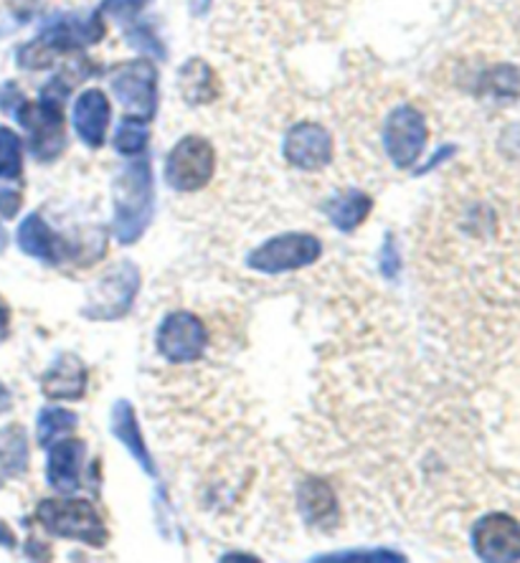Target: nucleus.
Here are the masks:
<instances>
[{
	"label": "nucleus",
	"mask_w": 520,
	"mask_h": 563,
	"mask_svg": "<svg viewBox=\"0 0 520 563\" xmlns=\"http://www.w3.org/2000/svg\"><path fill=\"white\" fill-rule=\"evenodd\" d=\"M316 561H391V563H399V561H407L401 556V553H394V551H345V553H333V556H318Z\"/></svg>",
	"instance_id": "bb28decb"
},
{
	"label": "nucleus",
	"mask_w": 520,
	"mask_h": 563,
	"mask_svg": "<svg viewBox=\"0 0 520 563\" xmlns=\"http://www.w3.org/2000/svg\"><path fill=\"white\" fill-rule=\"evenodd\" d=\"M378 267H381V275L386 279H394L399 275L401 269V254L396 250V236L394 234H386L384 244H381V252H378Z\"/></svg>",
	"instance_id": "a878e982"
},
{
	"label": "nucleus",
	"mask_w": 520,
	"mask_h": 563,
	"mask_svg": "<svg viewBox=\"0 0 520 563\" xmlns=\"http://www.w3.org/2000/svg\"><path fill=\"white\" fill-rule=\"evenodd\" d=\"M23 173V143L11 128L0 125V178L15 180Z\"/></svg>",
	"instance_id": "4be33fe9"
},
{
	"label": "nucleus",
	"mask_w": 520,
	"mask_h": 563,
	"mask_svg": "<svg viewBox=\"0 0 520 563\" xmlns=\"http://www.w3.org/2000/svg\"><path fill=\"white\" fill-rule=\"evenodd\" d=\"M155 345L165 361L170 363H193L203 355L209 345V330L203 320L193 312L176 310L161 322Z\"/></svg>",
	"instance_id": "1a4fd4ad"
},
{
	"label": "nucleus",
	"mask_w": 520,
	"mask_h": 563,
	"mask_svg": "<svg viewBox=\"0 0 520 563\" xmlns=\"http://www.w3.org/2000/svg\"><path fill=\"white\" fill-rule=\"evenodd\" d=\"M283 153L300 170H323L333 161V137L316 122H300L285 135Z\"/></svg>",
	"instance_id": "f8f14e48"
},
{
	"label": "nucleus",
	"mask_w": 520,
	"mask_h": 563,
	"mask_svg": "<svg viewBox=\"0 0 520 563\" xmlns=\"http://www.w3.org/2000/svg\"><path fill=\"white\" fill-rule=\"evenodd\" d=\"M87 457V444L81 439H62L48 450L46 479L56 493H77L81 479V465Z\"/></svg>",
	"instance_id": "4468645a"
},
{
	"label": "nucleus",
	"mask_w": 520,
	"mask_h": 563,
	"mask_svg": "<svg viewBox=\"0 0 520 563\" xmlns=\"http://www.w3.org/2000/svg\"><path fill=\"white\" fill-rule=\"evenodd\" d=\"M302 518L316 528H333L338 523V498L325 479L308 477L297 493Z\"/></svg>",
	"instance_id": "dca6fc26"
},
{
	"label": "nucleus",
	"mask_w": 520,
	"mask_h": 563,
	"mask_svg": "<svg viewBox=\"0 0 520 563\" xmlns=\"http://www.w3.org/2000/svg\"><path fill=\"white\" fill-rule=\"evenodd\" d=\"M8 325H11V312H8V305L0 300V341H5Z\"/></svg>",
	"instance_id": "c756f323"
},
{
	"label": "nucleus",
	"mask_w": 520,
	"mask_h": 563,
	"mask_svg": "<svg viewBox=\"0 0 520 563\" xmlns=\"http://www.w3.org/2000/svg\"><path fill=\"white\" fill-rule=\"evenodd\" d=\"M320 254H323V244L318 236L290 231L257 246L246 256V264L259 275H283V272L310 267L320 260Z\"/></svg>",
	"instance_id": "0eeeda50"
},
{
	"label": "nucleus",
	"mask_w": 520,
	"mask_h": 563,
	"mask_svg": "<svg viewBox=\"0 0 520 563\" xmlns=\"http://www.w3.org/2000/svg\"><path fill=\"white\" fill-rule=\"evenodd\" d=\"M370 209H374V198L363 194L358 188L338 190V194L330 196L323 203V211L330 223H333L338 231H345V234L356 231L361 223L368 219Z\"/></svg>",
	"instance_id": "f3484780"
},
{
	"label": "nucleus",
	"mask_w": 520,
	"mask_h": 563,
	"mask_svg": "<svg viewBox=\"0 0 520 563\" xmlns=\"http://www.w3.org/2000/svg\"><path fill=\"white\" fill-rule=\"evenodd\" d=\"M5 246H8V231L0 227V254L5 252Z\"/></svg>",
	"instance_id": "f704fd0d"
},
{
	"label": "nucleus",
	"mask_w": 520,
	"mask_h": 563,
	"mask_svg": "<svg viewBox=\"0 0 520 563\" xmlns=\"http://www.w3.org/2000/svg\"><path fill=\"white\" fill-rule=\"evenodd\" d=\"M0 545H5V549H15V536L3 520H0Z\"/></svg>",
	"instance_id": "7c9ffc66"
},
{
	"label": "nucleus",
	"mask_w": 520,
	"mask_h": 563,
	"mask_svg": "<svg viewBox=\"0 0 520 563\" xmlns=\"http://www.w3.org/2000/svg\"><path fill=\"white\" fill-rule=\"evenodd\" d=\"M104 21L102 13L89 15H59L41 29L38 38L19 48V64L23 69H46L56 54L77 52L102 41Z\"/></svg>",
	"instance_id": "7ed1b4c3"
},
{
	"label": "nucleus",
	"mask_w": 520,
	"mask_h": 563,
	"mask_svg": "<svg viewBox=\"0 0 520 563\" xmlns=\"http://www.w3.org/2000/svg\"><path fill=\"white\" fill-rule=\"evenodd\" d=\"M473 549L490 563L520 561V523L508 512H488L473 528Z\"/></svg>",
	"instance_id": "9b49d317"
},
{
	"label": "nucleus",
	"mask_w": 520,
	"mask_h": 563,
	"mask_svg": "<svg viewBox=\"0 0 520 563\" xmlns=\"http://www.w3.org/2000/svg\"><path fill=\"white\" fill-rule=\"evenodd\" d=\"M11 407H13L11 391H8V388H5L3 384H0V413H5Z\"/></svg>",
	"instance_id": "473e14b6"
},
{
	"label": "nucleus",
	"mask_w": 520,
	"mask_h": 563,
	"mask_svg": "<svg viewBox=\"0 0 520 563\" xmlns=\"http://www.w3.org/2000/svg\"><path fill=\"white\" fill-rule=\"evenodd\" d=\"M79 424L77 413L69 409H59V407H48L38 413L36 421V439L41 446H52L56 439L62 434L71 432L74 427Z\"/></svg>",
	"instance_id": "412c9836"
},
{
	"label": "nucleus",
	"mask_w": 520,
	"mask_h": 563,
	"mask_svg": "<svg viewBox=\"0 0 520 563\" xmlns=\"http://www.w3.org/2000/svg\"><path fill=\"white\" fill-rule=\"evenodd\" d=\"M23 102H26V97H23L19 85H13V81H8V85L0 89V110L3 112L19 110Z\"/></svg>",
	"instance_id": "cd10ccee"
},
{
	"label": "nucleus",
	"mask_w": 520,
	"mask_h": 563,
	"mask_svg": "<svg viewBox=\"0 0 520 563\" xmlns=\"http://www.w3.org/2000/svg\"><path fill=\"white\" fill-rule=\"evenodd\" d=\"M89 371L85 361L74 353H62L41 378V388L54 401H77L85 396Z\"/></svg>",
	"instance_id": "2eb2a0df"
},
{
	"label": "nucleus",
	"mask_w": 520,
	"mask_h": 563,
	"mask_svg": "<svg viewBox=\"0 0 520 563\" xmlns=\"http://www.w3.org/2000/svg\"><path fill=\"white\" fill-rule=\"evenodd\" d=\"M147 140H151V130L145 128V122L128 118L122 120L118 135H114V151L122 155H137L147 147Z\"/></svg>",
	"instance_id": "5701e85b"
},
{
	"label": "nucleus",
	"mask_w": 520,
	"mask_h": 563,
	"mask_svg": "<svg viewBox=\"0 0 520 563\" xmlns=\"http://www.w3.org/2000/svg\"><path fill=\"white\" fill-rule=\"evenodd\" d=\"M217 173V151L201 135H186L165 157V180L170 188L193 194L211 184Z\"/></svg>",
	"instance_id": "39448f33"
},
{
	"label": "nucleus",
	"mask_w": 520,
	"mask_h": 563,
	"mask_svg": "<svg viewBox=\"0 0 520 563\" xmlns=\"http://www.w3.org/2000/svg\"><path fill=\"white\" fill-rule=\"evenodd\" d=\"M180 95L191 107L211 104L219 97V79L209 64L203 59H191L180 66L178 74Z\"/></svg>",
	"instance_id": "aec40b11"
},
{
	"label": "nucleus",
	"mask_w": 520,
	"mask_h": 563,
	"mask_svg": "<svg viewBox=\"0 0 520 563\" xmlns=\"http://www.w3.org/2000/svg\"><path fill=\"white\" fill-rule=\"evenodd\" d=\"M36 520L44 531L59 538H71L95 549L110 541L104 520L99 518L97 508L81 498H48L41 500L36 508Z\"/></svg>",
	"instance_id": "20e7f679"
},
{
	"label": "nucleus",
	"mask_w": 520,
	"mask_h": 563,
	"mask_svg": "<svg viewBox=\"0 0 520 563\" xmlns=\"http://www.w3.org/2000/svg\"><path fill=\"white\" fill-rule=\"evenodd\" d=\"M452 153H455V147H452V145H447V147H444V151H440V153H436V155L432 157V161H429V163H427V168H424V170H432V168H436V163H444V161H447V157H450Z\"/></svg>",
	"instance_id": "2f4dec72"
},
{
	"label": "nucleus",
	"mask_w": 520,
	"mask_h": 563,
	"mask_svg": "<svg viewBox=\"0 0 520 563\" xmlns=\"http://www.w3.org/2000/svg\"><path fill=\"white\" fill-rule=\"evenodd\" d=\"M427 145L424 114L411 104H401L386 118L384 147L396 168H411Z\"/></svg>",
	"instance_id": "9d476101"
},
{
	"label": "nucleus",
	"mask_w": 520,
	"mask_h": 563,
	"mask_svg": "<svg viewBox=\"0 0 520 563\" xmlns=\"http://www.w3.org/2000/svg\"><path fill=\"white\" fill-rule=\"evenodd\" d=\"M21 209V194L11 188H0V217L13 219Z\"/></svg>",
	"instance_id": "c85d7f7f"
},
{
	"label": "nucleus",
	"mask_w": 520,
	"mask_h": 563,
	"mask_svg": "<svg viewBox=\"0 0 520 563\" xmlns=\"http://www.w3.org/2000/svg\"><path fill=\"white\" fill-rule=\"evenodd\" d=\"M69 79L56 77L41 89L36 104L23 102L15 110V120L29 132L31 153L41 163H52L66 145L64 135V99L69 95Z\"/></svg>",
	"instance_id": "f03ea898"
},
{
	"label": "nucleus",
	"mask_w": 520,
	"mask_h": 563,
	"mask_svg": "<svg viewBox=\"0 0 520 563\" xmlns=\"http://www.w3.org/2000/svg\"><path fill=\"white\" fill-rule=\"evenodd\" d=\"M112 434L128 446L132 460H135L137 465L143 467L145 475H151V477L158 475V472H155L153 454H151V450H147L143 434H140L135 409H132V404L125 401V399L114 404V409H112Z\"/></svg>",
	"instance_id": "a211bd4d"
},
{
	"label": "nucleus",
	"mask_w": 520,
	"mask_h": 563,
	"mask_svg": "<svg viewBox=\"0 0 520 563\" xmlns=\"http://www.w3.org/2000/svg\"><path fill=\"white\" fill-rule=\"evenodd\" d=\"M125 36L130 41V46L143 48V52H151L155 56H161V59H165V48L161 44V38L155 36L153 29L147 26V23H135V26L128 29Z\"/></svg>",
	"instance_id": "b1692460"
},
{
	"label": "nucleus",
	"mask_w": 520,
	"mask_h": 563,
	"mask_svg": "<svg viewBox=\"0 0 520 563\" xmlns=\"http://www.w3.org/2000/svg\"><path fill=\"white\" fill-rule=\"evenodd\" d=\"M145 5H147V0H102L99 13L112 15V19H120V21H130V19H135V15L143 11Z\"/></svg>",
	"instance_id": "393cba45"
},
{
	"label": "nucleus",
	"mask_w": 520,
	"mask_h": 563,
	"mask_svg": "<svg viewBox=\"0 0 520 563\" xmlns=\"http://www.w3.org/2000/svg\"><path fill=\"white\" fill-rule=\"evenodd\" d=\"M140 289V272L132 262H120L97 282L81 314L89 320H120L132 310Z\"/></svg>",
	"instance_id": "6e6552de"
},
{
	"label": "nucleus",
	"mask_w": 520,
	"mask_h": 563,
	"mask_svg": "<svg viewBox=\"0 0 520 563\" xmlns=\"http://www.w3.org/2000/svg\"><path fill=\"white\" fill-rule=\"evenodd\" d=\"M114 97L125 107L128 118L151 122L158 110V69L147 59L114 66L110 71Z\"/></svg>",
	"instance_id": "423d86ee"
},
{
	"label": "nucleus",
	"mask_w": 520,
	"mask_h": 563,
	"mask_svg": "<svg viewBox=\"0 0 520 563\" xmlns=\"http://www.w3.org/2000/svg\"><path fill=\"white\" fill-rule=\"evenodd\" d=\"M19 246L23 254L33 256V260L56 264L62 260V244L54 236V231L48 229V223L38 217V213H29L19 227Z\"/></svg>",
	"instance_id": "6ab92c4d"
},
{
	"label": "nucleus",
	"mask_w": 520,
	"mask_h": 563,
	"mask_svg": "<svg viewBox=\"0 0 520 563\" xmlns=\"http://www.w3.org/2000/svg\"><path fill=\"white\" fill-rule=\"evenodd\" d=\"M110 120L112 107L102 89H87V92L77 97V104H74V130H77L79 140L87 147L97 151V147L104 145Z\"/></svg>",
	"instance_id": "ddd939ff"
},
{
	"label": "nucleus",
	"mask_w": 520,
	"mask_h": 563,
	"mask_svg": "<svg viewBox=\"0 0 520 563\" xmlns=\"http://www.w3.org/2000/svg\"><path fill=\"white\" fill-rule=\"evenodd\" d=\"M211 3H213V0H191V11H193V15H203V13H209Z\"/></svg>",
	"instance_id": "72a5a7b5"
},
{
	"label": "nucleus",
	"mask_w": 520,
	"mask_h": 563,
	"mask_svg": "<svg viewBox=\"0 0 520 563\" xmlns=\"http://www.w3.org/2000/svg\"><path fill=\"white\" fill-rule=\"evenodd\" d=\"M155 213L153 168L147 161L130 163L114 180L112 234L120 244H135L151 227Z\"/></svg>",
	"instance_id": "f257e3e1"
}]
</instances>
